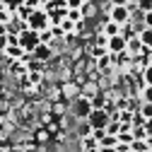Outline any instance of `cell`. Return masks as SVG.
<instances>
[{
    "label": "cell",
    "instance_id": "14",
    "mask_svg": "<svg viewBox=\"0 0 152 152\" xmlns=\"http://www.w3.org/2000/svg\"><path fill=\"white\" fill-rule=\"evenodd\" d=\"M61 24H63V29H72V22H68V20H63Z\"/></svg>",
    "mask_w": 152,
    "mask_h": 152
},
{
    "label": "cell",
    "instance_id": "4",
    "mask_svg": "<svg viewBox=\"0 0 152 152\" xmlns=\"http://www.w3.org/2000/svg\"><path fill=\"white\" fill-rule=\"evenodd\" d=\"M27 24H29V31L39 34V31L48 24V12H44V10H34L31 15H27Z\"/></svg>",
    "mask_w": 152,
    "mask_h": 152
},
{
    "label": "cell",
    "instance_id": "10",
    "mask_svg": "<svg viewBox=\"0 0 152 152\" xmlns=\"http://www.w3.org/2000/svg\"><path fill=\"white\" fill-rule=\"evenodd\" d=\"M77 133H80V138H82V140H85V138H89V135H92V128H89V126H87V121H82V123H80V126H77Z\"/></svg>",
    "mask_w": 152,
    "mask_h": 152
},
{
    "label": "cell",
    "instance_id": "12",
    "mask_svg": "<svg viewBox=\"0 0 152 152\" xmlns=\"http://www.w3.org/2000/svg\"><path fill=\"white\" fill-rule=\"evenodd\" d=\"M7 53L12 56V58H17V56H20V53H22V48H17V46H12V48H7Z\"/></svg>",
    "mask_w": 152,
    "mask_h": 152
},
{
    "label": "cell",
    "instance_id": "6",
    "mask_svg": "<svg viewBox=\"0 0 152 152\" xmlns=\"http://www.w3.org/2000/svg\"><path fill=\"white\" fill-rule=\"evenodd\" d=\"M20 44H22V51L24 48H29V51H34L36 46H39L41 41H39V34H34V31H27L22 39H20Z\"/></svg>",
    "mask_w": 152,
    "mask_h": 152
},
{
    "label": "cell",
    "instance_id": "11",
    "mask_svg": "<svg viewBox=\"0 0 152 152\" xmlns=\"http://www.w3.org/2000/svg\"><path fill=\"white\" fill-rule=\"evenodd\" d=\"M65 97H77V87H75V85H65Z\"/></svg>",
    "mask_w": 152,
    "mask_h": 152
},
{
    "label": "cell",
    "instance_id": "9",
    "mask_svg": "<svg viewBox=\"0 0 152 152\" xmlns=\"http://www.w3.org/2000/svg\"><path fill=\"white\" fill-rule=\"evenodd\" d=\"M97 147H116V138H113V135H106V133H104V138L99 140Z\"/></svg>",
    "mask_w": 152,
    "mask_h": 152
},
{
    "label": "cell",
    "instance_id": "2",
    "mask_svg": "<svg viewBox=\"0 0 152 152\" xmlns=\"http://www.w3.org/2000/svg\"><path fill=\"white\" fill-rule=\"evenodd\" d=\"M109 22L118 24V27H126L130 22V12L123 7V3H111L109 5Z\"/></svg>",
    "mask_w": 152,
    "mask_h": 152
},
{
    "label": "cell",
    "instance_id": "7",
    "mask_svg": "<svg viewBox=\"0 0 152 152\" xmlns=\"http://www.w3.org/2000/svg\"><path fill=\"white\" fill-rule=\"evenodd\" d=\"M121 29H123V27H118V24H113V22H109V20H106V24H104V31H102V34L106 36V39H111V36H118V34H121Z\"/></svg>",
    "mask_w": 152,
    "mask_h": 152
},
{
    "label": "cell",
    "instance_id": "3",
    "mask_svg": "<svg viewBox=\"0 0 152 152\" xmlns=\"http://www.w3.org/2000/svg\"><path fill=\"white\" fill-rule=\"evenodd\" d=\"M70 111H72V116L77 118V121H87V116L92 113V104H89V99H85V97H75Z\"/></svg>",
    "mask_w": 152,
    "mask_h": 152
},
{
    "label": "cell",
    "instance_id": "8",
    "mask_svg": "<svg viewBox=\"0 0 152 152\" xmlns=\"http://www.w3.org/2000/svg\"><path fill=\"white\" fill-rule=\"evenodd\" d=\"M34 56H36L39 61H48V58H51V48H48L46 44H39V46L34 48Z\"/></svg>",
    "mask_w": 152,
    "mask_h": 152
},
{
    "label": "cell",
    "instance_id": "1",
    "mask_svg": "<svg viewBox=\"0 0 152 152\" xmlns=\"http://www.w3.org/2000/svg\"><path fill=\"white\" fill-rule=\"evenodd\" d=\"M109 123H111V116L106 109H92V113L87 116V126L92 130H104Z\"/></svg>",
    "mask_w": 152,
    "mask_h": 152
},
{
    "label": "cell",
    "instance_id": "5",
    "mask_svg": "<svg viewBox=\"0 0 152 152\" xmlns=\"http://www.w3.org/2000/svg\"><path fill=\"white\" fill-rule=\"evenodd\" d=\"M106 51H109V53H126V39H123L121 34L106 39Z\"/></svg>",
    "mask_w": 152,
    "mask_h": 152
},
{
    "label": "cell",
    "instance_id": "13",
    "mask_svg": "<svg viewBox=\"0 0 152 152\" xmlns=\"http://www.w3.org/2000/svg\"><path fill=\"white\" fill-rule=\"evenodd\" d=\"M150 113H152V111H150V102H145V106H142V116H145V121L150 118Z\"/></svg>",
    "mask_w": 152,
    "mask_h": 152
}]
</instances>
